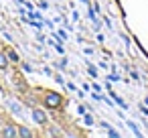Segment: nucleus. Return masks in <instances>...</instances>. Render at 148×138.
I'll return each mask as SVG.
<instances>
[{"label": "nucleus", "mask_w": 148, "mask_h": 138, "mask_svg": "<svg viewBox=\"0 0 148 138\" xmlns=\"http://www.w3.org/2000/svg\"><path fill=\"white\" fill-rule=\"evenodd\" d=\"M41 104L47 108V110H59L63 106V95L57 93V91H45L41 95Z\"/></svg>", "instance_id": "nucleus-1"}, {"label": "nucleus", "mask_w": 148, "mask_h": 138, "mask_svg": "<svg viewBox=\"0 0 148 138\" xmlns=\"http://www.w3.org/2000/svg\"><path fill=\"white\" fill-rule=\"evenodd\" d=\"M0 134H2L4 138H14V136H18V128H16V126H12V124H6V126L2 128V132H0Z\"/></svg>", "instance_id": "nucleus-2"}, {"label": "nucleus", "mask_w": 148, "mask_h": 138, "mask_svg": "<svg viewBox=\"0 0 148 138\" xmlns=\"http://www.w3.org/2000/svg\"><path fill=\"white\" fill-rule=\"evenodd\" d=\"M33 120L37 122V124H47V114H45V110H33Z\"/></svg>", "instance_id": "nucleus-3"}, {"label": "nucleus", "mask_w": 148, "mask_h": 138, "mask_svg": "<svg viewBox=\"0 0 148 138\" xmlns=\"http://www.w3.org/2000/svg\"><path fill=\"white\" fill-rule=\"evenodd\" d=\"M8 65H10V61H8L6 53H0V71H6Z\"/></svg>", "instance_id": "nucleus-4"}, {"label": "nucleus", "mask_w": 148, "mask_h": 138, "mask_svg": "<svg viewBox=\"0 0 148 138\" xmlns=\"http://www.w3.org/2000/svg\"><path fill=\"white\" fill-rule=\"evenodd\" d=\"M18 136H23V138H31V136H35V132L29 130L27 126H18Z\"/></svg>", "instance_id": "nucleus-5"}, {"label": "nucleus", "mask_w": 148, "mask_h": 138, "mask_svg": "<svg viewBox=\"0 0 148 138\" xmlns=\"http://www.w3.org/2000/svg\"><path fill=\"white\" fill-rule=\"evenodd\" d=\"M6 53V57H8V61L10 63H18L21 59H18V55H16V51H12V49H8V51H4Z\"/></svg>", "instance_id": "nucleus-6"}]
</instances>
